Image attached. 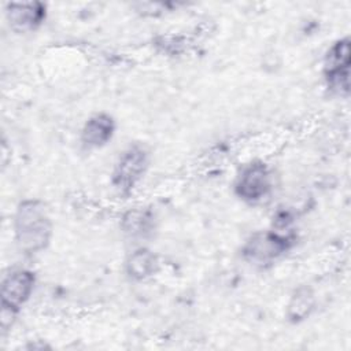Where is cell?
Instances as JSON below:
<instances>
[{"label":"cell","mask_w":351,"mask_h":351,"mask_svg":"<svg viewBox=\"0 0 351 351\" xmlns=\"http://www.w3.org/2000/svg\"><path fill=\"white\" fill-rule=\"evenodd\" d=\"M14 230L16 244L25 254H36L47 248L52 236V222L45 204L33 199L19 203Z\"/></svg>","instance_id":"6da1fadb"},{"label":"cell","mask_w":351,"mask_h":351,"mask_svg":"<svg viewBox=\"0 0 351 351\" xmlns=\"http://www.w3.org/2000/svg\"><path fill=\"white\" fill-rule=\"evenodd\" d=\"M292 245V237L281 232H258L250 237L243 247L245 261L266 266L278 259Z\"/></svg>","instance_id":"7a4b0ae2"},{"label":"cell","mask_w":351,"mask_h":351,"mask_svg":"<svg viewBox=\"0 0 351 351\" xmlns=\"http://www.w3.org/2000/svg\"><path fill=\"white\" fill-rule=\"evenodd\" d=\"M234 191L247 203H261L271 192L270 170L262 162L247 165L237 177Z\"/></svg>","instance_id":"3957f363"},{"label":"cell","mask_w":351,"mask_h":351,"mask_svg":"<svg viewBox=\"0 0 351 351\" xmlns=\"http://www.w3.org/2000/svg\"><path fill=\"white\" fill-rule=\"evenodd\" d=\"M148 165V155L140 145L129 147L115 165L112 173V185L119 193H129L141 180Z\"/></svg>","instance_id":"277c9868"},{"label":"cell","mask_w":351,"mask_h":351,"mask_svg":"<svg viewBox=\"0 0 351 351\" xmlns=\"http://www.w3.org/2000/svg\"><path fill=\"white\" fill-rule=\"evenodd\" d=\"M325 77L330 89L340 95L350 90V38L336 41L325 56Z\"/></svg>","instance_id":"5b68a950"},{"label":"cell","mask_w":351,"mask_h":351,"mask_svg":"<svg viewBox=\"0 0 351 351\" xmlns=\"http://www.w3.org/2000/svg\"><path fill=\"white\" fill-rule=\"evenodd\" d=\"M34 273L19 269L7 274L1 282V308L18 313L34 288Z\"/></svg>","instance_id":"8992f818"},{"label":"cell","mask_w":351,"mask_h":351,"mask_svg":"<svg viewBox=\"0 0 351 351\" xmlns=\"http://www.w3.org/2000/svg\"><path fill=\"white\" fill-rule=\"evenodd\" d=\"M45 14V5L38 1L10 3L7 5L8 22L19 33L36 30L44 22Z\"/></svg>","instance_id":"52a82bcc"},{"label":"cell","mask_w":351,"mask_h":351,"mask_svg":"<svg viewBox=\"0 0 351 351\" xmlns=\"http://www.w3.org/2000/svg\"><path fill=\"white\" fill-rule=\"evenodd\" d=\"M114 121L107 114H96L84 125L81 140L90 148H99L106 145L114 134Z\"/></svg>","instance_id":"ba28073f"},{"label":"cell","mask_w":351,"mask_h":351,"mask_svg":"<svg viewBox=\"0 0 351 351\" xmlns=\"http://www.w3.org/2000/svg\"><path fill=\"white\" fill-rule=\"evenodd\" d=\"M159 269V261L156 255L147 250L138 248L132 252L126 261V271L134 280H144L155 274Z\"/></svg>","instance_id":"9c48e42d"},{"label":"cell","mask_w":351,"mask_h":351,"mask_svg":"<svg viewBox=\"0 0 351 351\" xmlns=\"http://www.w3.org/2000/svg\"><path fill=\"white\" fill-rule=\"evenodd\" d=\"M314 303H315V298L313 291L308 287L298 288L288 303L287 315L289 321L299 322L306 319L311 314L314 308Z\"/></svg>","instance_id":"30bf717a"},{"label":"cell","mask_w":351,"mask_h":351,"mask_svg":"<svg viewBox=\"0 0 351 351\" xmlns=\"http://www.w3.org/2000/svg\"><path fill=\"white\" fill-rule=\"evenodd\" d=\"M154 217L147 210H130L122 218V229L130 236H144L151 232Z\"/></svg>","instance_id":"8fae6325"}]
</instances>
